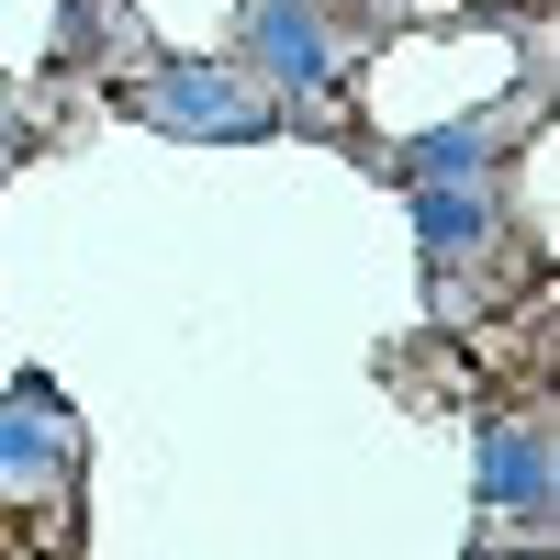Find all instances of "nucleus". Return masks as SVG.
<instances>
[{
    "instance_id": "nucleus-1",
    "label": "nucleus",
    "mask_w": 560,
    "mask_h": 560,
    "mask_svg": "<svg viewBox=\"0 0 560 560\" xmlns=\"http://www.w3.org/2000/svg\"><path fill=\"white\" fill-rule=\"evenodd\" d=\"M135 113H147L158 135H202V147H247V135L280 124L269 90H247L236 68H202V57H168L147 90H135Z\"/></svg>"
},
{
    "instance_id": "nucleus-2",
    "label": "nucleus",
    "mask_w": 560,
    "mask_h": 560,
    "mask_svg": "<svg viewBox=\"0 0 560 560\" xmlns=\"http://www.w3.org/2000/svg\"><path fill=\"white\" fill-rule=\"evenodd\" d=\"M68 459H79V438H68L57 382H12V393H0V504L57 493V482H68Z\"/></svg>"
},
{
    "instance_id": "nucleus-3",
    "label": "nucleus",
    "mask_w": 560,
    "mask_h": 560,
    "mask_svg": "<svg viewBox=\"0 0 560 560\" xmlns=\"http://www.w3.org/2000/svg\"><path fill=\"white\" fill-rule=\"evenodd\" d=\"M247 57L269 79V102H314V90L337 79V23H325V0H258L247 12Z\"/></svg>"
},
{
    "instance_id": "nucleus-4",
    "label": "nucleus",
    "mask_w": 560,
    "mask_h": 560,
    "mask_svg": "<svg viewBox=\"0 0 560 560\" xmlns=\"http://www.w3.org/2000/svg\"><path fill=\"white\" fill-rule=\"evenodd\" d=\"M471 493L493 504V516H549V493H560V448L538 415H493V427L471 438Z\"/></svg>"
},
{
    "instance_id": "nucleus-5",
    "label": "nucleus",
    "mask_w": 560,
    "mask_h": 560,
    "mask_svg": "<svg viewBox=\"0 0 560 560\" xmlns=\"http://www.w3.org/2000/svg\"><path fill=\"white\" fill-rule=\"evenodd\" d=\"M404 191H415V247H427L438 280H448L459 258H482V247H493V224H504L493 179H404Z\"/></svg>"
},
{
    "instance_id": "nucleus-6",
    "label": "nucleus",
    "mask_w": 560,
    "mask_h": 560,
    "mask_svg": "<svg viewBox=\"0 0 560 560\" xmlns=\"http://www.w3.org/2000/svg\"><path fill=\"white\" fill-rule=\"evenodd\" d=\"M493 147L504 135L471 113V124H427V135H404V179H493Z\"/></svg>"
},
{
    "instance_id": "nucleus-7",
    "label": "nucleus",
    "mask_w": 560,
    "mask_h": 560,
    "mask_svg": "<svg viewBox=\"0 0 560 560\" xmlns=\"http://www.w3.org/2000/svg\"><path fill=\"white\" fill-rule=\"evenodd\" d=\"M493 560H538V549H493Z\"/></svg>"
}]
</instances>
